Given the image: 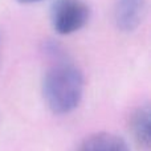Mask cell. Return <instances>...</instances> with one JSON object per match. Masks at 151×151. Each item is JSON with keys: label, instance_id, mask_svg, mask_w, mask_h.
I'll return each instance as SVG.
<instances>
[{"label": "cell", "instance_id": "1", "mask_svg": "<svg viewBox=\"0 0 151 151\" xmlns=\"http://www.w3.org/2000/svg\"><path fill=\"white\" fill-rule=\"evenodd\" d=\"M45 50L53 57V63L42 78V96L55 114H68L80 105L82 98V72L64 56L57 42H48Z\"/></svg>", "mask_w": 151, "mask_h": 151}, {"label": "cell", "instance_id": "2", "mask_svg": "<svg viewBox=\"0 0 151 151\" xmlns=\"http://www.w3.org/2000/svg\"><path fill=\"white\" fill-rule=\"evenodd\" d=\"M90 17L83 0H56L50 7V21L58 35H70L82 29Z\"/></svg>", "mask_w": 151, "mask_h": 151}, {"label": "cell", "instance_id": "3", "mask_svg": "<svg viewBox=\"0 0 151 151\" xmlns=\"http://www.w3.org/2000/svg\"><path fill=\"white\" fill-rule=\"evenodd\" d=\"M146 8L147 0H117L114 8L115 25L123 32H133L142 23Z\"/></svg>", "mask_w": 151, "mask_h": 151}, {"label": "cell", "instance_id": "4", "mask_svg": "<svg viewBox=\"0 0 151 151\" xmlns=\"http://www.w3.org/2000/svg\"><path fill=\"white\" fill-rule=\"evenodd\" d=\"M74 151H130L126 141L111 133H97L85 138Z\"/></svg>", "mask_w": 151, "mask_h": 151}, {"label": "cell", "instance_id": "5", "mask_svg": "<svg viewBox=\"0 0 151 151\" xmlns=\"http://www.w3.org/2000/svg\"><path fill=\"white\" fill-rule=\"evenodd\" d=\"M150 111H151L150 105L146 102V104L137 107L133 111L130 118V127H131V131H133L134 138L145 149H150V143H151Z\"/></svg>", "mask_w": 151, "mask_h": 151}, {"label": "cell", "instance_id": "6", "mask_svg": "<svg viewBox=\"0 0 151 151\" xmlns=\"http://www.w3.org/2000/svg\"><path fill=\"white\" fill-rule=\"evenodd\" d=\"M19 3L21 4H32V3H39V1H42V0H17Z\"/></svg>", "mask_w": 151, "mask_h": 151}]
</instances>
